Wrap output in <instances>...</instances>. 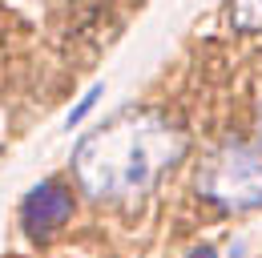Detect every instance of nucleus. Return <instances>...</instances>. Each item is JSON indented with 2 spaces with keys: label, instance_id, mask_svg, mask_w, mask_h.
<instances>
[{
  "label": "nucleus",
  "instance_id": "f257e3e1",
  "mask_svg": "<svg viewBox=\"0 0 262 258\" xmlns=\"http://www.w3.org/2000/svg\"><path fill=\"white\" fill-rule=\"evenodd\" d=\"M186 133L158 109H121L73 149V174L97 202H129L149 193L186 158Z\"/></svg>",
  "mask_w": 262,
  "mask_h": 258
},
{
  "label": "nucleus",
  "instance_id": "f03ea898",
  "mask_svg": "<svg viewBox=\"0 0 262 258\" xmlns=\"http://www.w3.org/2000/svg\"><path fill=\"white\" fill-rule=\"evenodd\" d=\"M194 190L202 202H210L226 214L262 210V145L230 141L222 149H214L198 165Z\"/></svg>",
  "mask_w": 262,
  "mask_h": 258
},
{
  "label": "nucleus",
  "instance_id": "7ed1b4c3",
  "mask_svg": "<svg viewBox=\"0 0 262 258\" xmlns=\"http://www.w3.org/2000/svg\"><path fill=\"white\" fill-rule=\"evenodd\" d=\"M69 214H73V193H69V186L61 178L36 182L33 190L25 193V202H20V226H25V234L33 242L53 238L69 222Z\"/></svg>",
  "mask_w": 262,
  "mask_h": 258
},
{
  "label": "nucleus",
  "instance_id": "20e7f679",
  "mask_svg": "<svg viewBox=\"0 0 262 258\" xmlns=\"http://www.w3.org/2000/svg\"><path fill=\"white\" fill-rule=\"evenodd\" d=\"M230 25L238 32L262 29V0H230Z\"/></svg>",
  "mask_w": 262,
  "mask_h": 258
},
{
  "label": "nucleus",
  "instance_id": "39448f33",
  "mask_svg": "<svg viewBox=\"0 0 262 258\" xmlns=\"http://www.w3.org/2000/svg\"><path fill=\"white\" fill-rule=\"evenodd\" d=\"M101 93H105V85H101V81H97V85H93L89 93H85V97H81V101H77V109H73V113H69V117H65L69 125H77V121H81V117H85V113H89V109H93V105H97V101H101Z\"/></svg>",
  "mask_w": 262,
  "mask_h": 258
},
{
  "label": "nucleus",
  "instance_id": "423d86ee",
  "mask_svg": "<svg viewBox=\"0 0 262 258\" xmlns=\"http://www.w3.org/2000/svg\"><path fill=\"white\" fill-rule=\"evenodd\" d=\"M186 258H218V250H214V246H194Z\"/></svg>",
  "mask_w": 262,
  "mask_h": 258
},
{
  "label": "nucleus",
  "instance_id": "0eeeda50",
  "mask_svg": "<svg viewBox=\"0 0 262 258\" xmlns=\"http://www.w3.org/2000/svg\"><path fill=\"white\" fill-rule=\"evenodd\" d=\"M258 145H262V105H258Z\"/></svg>",
  "mask_w": 262,
  "mask_h": 258
}]
</instances>
